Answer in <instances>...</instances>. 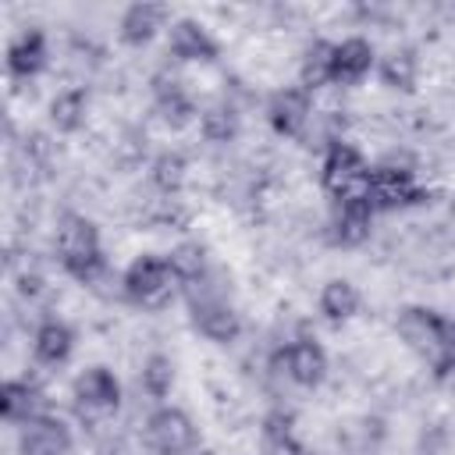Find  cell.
<instances>
[{
    "instance_id": "2e32d148",
    "label": "cell",
    "mask_w": 455,
    "mask_h": 455,
    "mask_svg": "<svg viewBox=\"0 0 455 455\" xmlns=\"http://www.w3.org/2000/svg\"><path fill=\"white\" fill-rule=\"evenodd\" d=\"M377 46L366 36H345L334 43V85H363L377 71Z\"/></svg>"
},
{
    "instance_id": "3957f363",
    "label": "cell",
    "mask_w": 455,
    "mask_h": 455,
    "mask_svg": "<svg viewBox=\"0 0 455 455\" xmlns=\"http://www.w3.org/2000/svg\"><path fill=\"white\" fill-rule=\"evenodd\" d=\"M366 199L377 213H391V210H405L427 199V188L419 185L416 171L409 164H402L398 156H387L380 164L370 167V185H366Z\"/></svg>"
},
{
    "instance_id": "7402d4cb",
    "label": "cell",
    "mask_w": 455,
    "mask_h": 455,
    "mask_svg": "<svg viewBox=\"0 0 455 455\" xmlns=\"http://www.w3.org/2000/svg\"><path fill=\"white\" fill-rule=\"evenodd\" d=\"M46 117H50V128L60 132V135H75L85 128L89 121V92L82 85H71V89H60L50 107H46Z\"/></svg>"
},
{
    "instance_id": "ac0fdd59",
    "label": "cell",
    "mask_w": 455,
    "mask_h": 455,
    "mask_svg": "<svg viewBox=\"0 0 455 455\" xmlns=\"http://www.w3.org/2000/svg\"><path fill=\"white\" fill-rule=\"evenodd\" d=\"M75 341H78L75 338V327L64 323V320H57V316H50V320H43L32 331V359L39 366L57 370V366H64L75 355Z\"/></svg>"
},
{
    "instance_id": "5bb4252c",
    "label": "cell",
    "mask_w": 455,
    "mask_h": 455,
    "mask_svg": "<svg viewBox=\"0 0 455 455\" xmlns=\"http://www.w3.org/2000/svg\"><path fill=\"white\" fill-rule=\"evenodd\" d=\"M171 7L167 4H149V0H139V4H128L117 18V36L124 46H146L153 43L160 32L171 28Z\"/></svg>"
},
{
    "instance_id": "d6986e66",
    "label": "cell",
    "mask_w": 455,
    "mask_h": 455,
    "mask_svg": "<svg viewBox=\"0 0 455 455\" xmlns=\"http://www.w3.org/2000/svg\"><path fill=\"white\" fill-rule=\"evenodd\" d=\"M373 75L391 92H416V85H419V57L409 46H391L387 53L377 57V71Z\"/></svg>"
},
{
    "instance_id": "ba28073f",
    "label": "cell",
    "mask_w": 455,
    "mask_h": 455,
    "mask_svg": "<svg viewBox=\"0 0 455 455\" xmlns=\"http://www.w3.org/2000/svg\"><path fill=\"white\" fill-rule=\"evenodd\" d=\"M263 114H267V124H270L274 135L299 139L309 128V121H313V96L299 82L295 85H281V89L270 92Z\"/></svg>"
},
{
    "instance_id": "cb8c5ba5",
    "label": "cell",
    "mask_w": 455,
    "mask_h": 455,
    "mask_svg": "<svg viewBox=\"0 0 455 455\" xmlns=\"http://www.w3.org/2000/svg\"><path fill=\"white\" fill-rule=\"evenodd\" d=\"M164 256H167V263H171V270H174V277H178L181 288H192V284H199L210 274V252H206L203 242H192V238L188 242H178Z\"/></svg>"
},
{
    "instance_id": "44dd1931",
    "label": "cell",
    "mask_w": 455,
    "mask_h": 455,
    "mask_svg": "<svg viewBox=\"0 0 455 455\" xmlns=\"http://www.w3.org/2000/svg\"><path fill=\"white\" fill-rule=\"evenodd\" d=\"M39 387L32 384V380H25V377H7L4 384H0V416H4V423H11V427H21V423H28L32 416H39L43 409H39Z\"/></svg>"
},
{
    "instance_id": "30bf717a",
    "label": "cell",
    "mask_w": 455,
    "mask_h": 455,
    "mask_svg": "<svg viewBox=\"0 0 455 455\" xmlns=\"http://www.w3.org/2000/svg\"><path fill=\"white\" fill-rule=\"evenodd\" d=\"M167 53L178 64H213L220 57V43L199 18H174L167 28Z\"/></svg>"
},
{
    "instance_id": "9c48e42d",
    "label": "cell",
    "mask_w": 455,
    "mask_h": 455,
    "mask_svg": "<svg viewBox=\"0 0 455 455\" xmlns=\"http://www.w3.org/2000/svg\"><path fill=\"white\" fill-rule=\"evenodd\" d=\"M188 316H192V327H196L206 341H213V345H220V348L235 345V341L242 338V331H245L242 313L228 302V295L192 299V302H188Z\"/></svg>"
},
{
    "instance_id": "7c38bea8",
    "label": "cell",
    "mask_w": 455,
    "mask_h": 455,
    "mask_svg": "<svg viewBox=\"0 0 455 455\" xmlns=\"http://www.w3.org/2000/svg\"><path fill=\"white\" fill-rule=\"evenodd\" d=\"M373 220H377V210L370 206V199L334 203L327 217V238L338 249H355L373 235Z\"/></svg>"
},
{
    "instance_id": "277c9868",
    "label": "cell",
    "mask_w": 455,
    "mask_h": 455,
    "mask_svg": "<svg viewBox=\"0 0 455 455\" xmlns=\"http://www.w3.org/2000/svg\"><path fill=\"white\" fill-rule=\"evenodd\" d=\"M142 444L153 455H188L199 448V427L181 405H156L142 423Z\"/></svg>"
},
{
    "instance_id": "ffe728a7",
    "label": "cell",
    "mask_w": 455,
    "mask_h": 455,
    "mask_svg": "<svg viewBox=\"0 0 455 455\" xmlns=\"http://www.w3.org/2000/svg\"><path fill=\"white\" fill-rule=\"evenodd\" d=\"M316 309L327 323H348L363 309V291L348 277H331V281H323V288L316 295Z\"/></svg>"
},
{
    "instance_id": "e0dca14e",
    "label": "cell",
    "mask_w": 455,
    "mask_h": 455,
    "mask_svg": "<svg viewBox=\"0 0 455 455\" xmlns=\"http://www.w3.org/2000/svg\"><path fill=\"white\" fill-rule=\"evenodd\" d=\"M4 64H7V75H11V78H21V82L43 75L46 64H50V43H46V32H43V28H21V32L7 43V57H4Z\"/></svg>"
},
{
    "instance_id": "8fae6325",
    "label": "cell",
    "mask_w": 455,
    "mask_h": 455,
    "mask_svg": "<svg viewBox=\"0 0 455 455\" xmlns=\"http://www.w3.org/2000/svg\"><path fill=\"white\" fill-rule=\"evenodd\" d=\"M71 448L75 434L53 412H39L18 427V455H71Z\"/></svg>"
},
{
    "instance_id": "4316f807",
    "label": "cell",
    "mask_w": 455,
    "mask_h": 455,
    "mask_svg": "<svg viewBox=\"0 0 455 455\" xmlns=\"http://www.w3.org/2000/svg\"><path fill=\"white\" fill-rule=\"evenodd\" d=\"M149 181L164 196H178L188 181V156L181 149H160L149 160Z\"/></svg>"
},
{
    "instance_id": "7a4b0ae2",
    "label": "cell",
    "mask_w": 455,
    "mask_h": 455,
    "mask_svg": "<svg viewBox=\"0 0 455 455\" xmlns=\"http://www.w3.org/2000/svg\"><path fill=\"white\" fill-rule=\"evenodd\" d=\"M178 288H181V284H178V277H174L167 256H160V252H139V256L124 267V274H121V291H124V299H128L132 306H142V309H160V306H167Z\"/></svg>"
},
{
    "instance_id": "9a60e30c",
    "label": "cell",
    "mask_w": 455,
    "mask_h": 455,
    "mask_svg": "<svg viewBox=\"0 0 455 455\" xmlns=\"http://www.w3.org/2000/svg\"><path fill=\"white\" fill-rule=\"evenodd\" d=\"M153 107H156V117H160L167 128H174V132L199 121L196 100L185 92L181 78H178V75H167V71L153 75Z\"/></svg>"
},
{
    "instance_id": "4fadbf2b",
    "label": "cell",
    "mask_w": 455,
    "mask_h": 455,
    "mask_svg": "<svg viewBox=\"0 0 455 455\" xmlns=\"http://www.w3.org/2000/svg\"><path fill=\"white\" fill-rule=\"evenodd\" d=\"M53 252H57L60 267H68L75 259H85L92 252H103L96 220L85 217V213H64L57 220V228H53Z\"/></svg>"
},
{
    "instance_id": "5b68a950",
    "label": "cell",
    "mask_w": 455,
    "mask_h": 455,
    "mask_svg": "<svg viewBox=\"0 0 455 455\" xmlns=\"http://www.w3.org/2000/svg\"><path fill=\"white\" fill-rule=\"evenodd\" d=\"M71 398H75V409L89 419H107L121 409V380L110 366L96 363V366H85L75 380H71Z\"/></svg>"
},
{
    "instance_id": "d4e9b609",
    "label": "cell",
    "mask_w": 455,
    "mask_h": 455,
    "mask_svg": "<svg viewBox=\"0 0 455 455\" xmlns=\"http://www.w3.org/2000/svg\"><path fill=\"white\" fill-rule=\"evenodd\" d=\"M174 380H178V366H174V359H171L167 352H149V355L142 359V366H139V387H142L156 405L167 402V395L174 391Z\"/></svg>"
},
{
    "instance_id": "f1b7e54d",
    "label": "cell",
    "mask_w": 455,
    "mask_h": 455,
    "mask_svg": "<svg viewBox=\"0 0 455 455\" xmlns=\"http://www.w3.org/2000/svg\"><path fill=\"white\" fill-rule=\"evenodd\" d=\"M291 434H295V419H291V412L274 409V412L263 416V437H267L274 448H291Z\"/></svg>"
},
{
    "instance_id": "4dcf8cb0",
    "label": "cell",
    "mask_w": 455,
    "mask_h": 455,
    "mask_svg": "<svg viewBox=\"0 0 455 455\" xmlns=\"http://www.w3.org/2000/svg\"><path fill=\"white\" fill-rule=\"evenodd\" d=\"M188 455H213V451H210V448H203V444H199V448H192V451H188Z\"/></svg>"
},
{
    "instance_id": "6da1fadb",
    "label": "cell",
    "mask_w": 455,
    "mask_h": 455,
    "mask_svg": "<svg viewBox=\"0 0 455 455\" xmlns=\"http://www.w3.org/2000/svg\"><path fill=\"white\" fill-rule=\"evenodd\" d=\"M370 160L366 153L348 142V139H331L323 146L320 156V185L331 196V203H345V199H366V185H370Z\"/></svg>"
},
{
    "instance_id": "484cf974",
    "label": "cell",
    "mask_w": 455,
    "mask_h": 455,
    "mask_svg": "<svg viewBox=\"0 0 455 455\" xmlns=\"http://www.w3.org/2000/svg\"><path fill=\"white\" fill-rule=\"evenodd\" d=\"M196 124H199V135H203L210 146H228V142H235L238 132H242L238 110L228 107V103H210V107H203Z\"/></svg>"
},
{
    "instance_id": "603a6c76",
    "label": "cell",
    "mask_w": 455,
    "mask_h": 455,
    "mask_svg": "<svg viewBox=\"0 0 455 455\" xmlns=\"http://www.w3.org/2000/svg\"><path fill=\"white\" fill-rule=\"evenodd\" d=\"M299 85L313 96L316 89L334 85V43L313 39L299 57Z\"/></svg>"
},
{
    "instance_id": "83f0119b",
    "label": "cell",
    "mask_w": 455,
    "mask_h": 455,
    "mask_svg": "<svg viewBox=\"0 0 455 455\" xmlns=\"http://www.w3.org/2000/svg\"><path fill=\"white\" fill-rule=\"evenodd\" d=\"M71 281H78V284H100L103 277H107V270H110V263H107V252H92V256H85V259H75V263H68V267H60Z\"/></svg>"
},
{
    "instance_id": "52a82bcc",
    "label": "cell",
    "mask_w": 455,
    "mask_h": 455,
    "mask_svg": "<svg viewBox=\"0 0 455 455\" xmlns=\"http://www.w3.org/2000/svg\"><path fill=\"white\" fill-rule=\"evenodd\" d=\"M274 363L295 387H320L331 370L327 348L316 338H291L288 345H281Z\"/></svg>"
},
{
    "instance_id": "f546056e",
    "label": "cell",
    "mask_w": 455,
    "mask_h": 455,
    "mask_svg": "<svg viewBox=\"0 0 455 455\" xmlns=\"http://www.w3.org/2000/svg\"><path fill=\"white\" fill-rule=\"evenodd\" d=\"M430 366H434V373H437L441 380L455 373V320H451V316H448V323H444V341H441V352H437V359H434Z\"/></svg>"
},
{
    "instance_id": "8992f818",
    "label": "cell",
    "mask_w": 455,
    "mask_h": 455,
    "mask_svg": "<svg viewBox=\"0 0 455 455\" xmlns=\"http://www.w3.org/2000/svg\"><path fill=\"white\" fill-rule=\"evenodd\" d=\"M444 323H448V316H441L434 306H405L395 320V331L409 352L434 363L441 352V341H444Z\"/></svg>"
}]
</instances>
